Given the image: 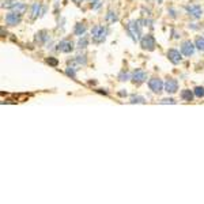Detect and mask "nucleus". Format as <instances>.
Instances as JSON below:
<instances>
[{"label": "nucleus", "instance_id": "obj_1", "mask_svg": "<svg viewBox=\"0 0 204 204\" xmlns=\"http://www.w3.org/2000/svg\"><path fill=\"white\" fill-rule=\"evenodd\" d=\"M106 29L103 27V26L98 25V26H94L91 30V35H92V41L94 42H102L105 41L106 38Z\"/></svg>", "mask_w": 204, "mask_h": 204}, {"label": "nucleus", "instance_id": "obj_2", "mask_svg": "<svg viewBox=\"0 0 204 204\" xmlns=\"http://www.w3.org/2000/svg\"><path fill=\"white\" fill-rule=\"evenodd\" d=\"M127 29H128V33L131 34L132 40L134 41H139L140 40V26H139V22H136V21H132V22H129V25L127 26Z\"/></svg>", "mask_w": 204, "mask_h": 204}, {"label": "nucleus", "instance_id": "obj_3", "mask_svg": "<svg viewBox=\"0 0 204 204\" xmlns=\"http://www.w3.org/2000/svg\"><path fill=\"white\" fill-rule=\"evenodd\" d=\"M140 45L144 51H154L155 49V38L151 34H146L140 38Z\"/></svg>", "mask_w": 204, "mask_h": 204}, {"label": "nucleus", "instance_id": "obj_4", "mask_svg": "<svg viewBox=\"0 0 204 204\" xmlns=\"http://www.w3.org/2000/svg\"><path fill=\"white\" fill-rule=\"evenodd\" d=\"M21 15L22 14L19 12H16V11H11V12H8L6 15V23L7 25H10V26H16V25H19L21 23Z\"/></svg>", "mask_w": 204, "mask_h": 204}, {"label": "nucleus", "instance_id": "obj_5", "mask_svg": "<svg viewBox=\"0 0 204 204\" xmlns=\"http://www.w3.org/2000/svg\"><path fill=\"white\" fill-rule=\"evenodd\" d=\"M57 51L63 52V53H70V52L73 51V42L68 41V40H64V41H60L57 44Z\"/></svg>", "mask_w": 204, "mask_h": 204}, {"label": "nucleus", "instance_id": "obj_6", "mask_svg": "<svg viewBox=\"0 0 204 204\" xmlns=\"http://www.w3.org/2000/svg\"><path fill=\"white\" fill-rule=\"evenodd\" d=\"M148 87H150V90H153L154 92H161L163 89V82L159 78H153V79H150V82H148Z\"/></svg>", "mask_w": 204, "mask_h": 204}, {"label": "nucleus", "instance_id": "obj_7", "mask_svg": "<svg viewBox=\"0 0 204 204\" xmlns=\"http://www.w3.org/2000/svg\"><path fill=\"white\" fill-rule=\"evenodd\" d=\"M167 57L173 64H180L182 61V56L177 49H169L167 51Z\"/></svg>", "mask_w": 204, "mask_h": 204}, {"label": "nucleus", "instance_id": "obj_8", "mask_svg": "<svg viewBox=\"0 0 204 204\" xmlns=\"http://www.w3.org/2000/svg\"><path fill=\"white\" fill-rule=\"evenodd\" d=\"M177 90H178V82H177V80L173 79V78H170V79L166 80V83H165V91H167L169 94H174Z\"/></svg>", "mask_w": 204, "mask_h": 204}, {"label": "nucleus", "instance_id": "obj_9", "mask_svg": "<svg viewBox=\"0 0 204 204\" xmlns=\"http://www.w3.org/2000/svg\"><path fill=\"white\" fill-rule=\"evenodd\" d=\"M132 82L134 83H143L147 79V73L143 70H135L132 73Z\"/></svg>", "mask_w": 204, "mask_h": 204}, {"label": "nucleus", "instance_id": "obj_10", "mask_svg": "<svg viewBox=\"0 0 204 204\" xmlns=\"http://www.w3.org/2000/svg\"><path fill=\"white\" fill-rule=\"evenodd\" d=\"M186 11H188V14L189 15H192L193 18H200L201 16V7L200 6H197V4H191V6H186Z\"/></svg>", "mask_w": 204, "mask_h": 204}, {"label": "nucleus", "instance_id": "obj_11", "mask_svg": "<svg viewBox=\"0 0 204 204\" xmlns=\"http://www.w3.org/2000/svg\"><path fill=\"white\" fill-rule=\"evenodd\" d=\"M194 46H196V45H193L191 41H185V42H182V45H181V52L185 56H192V54L194 53Z\"/></svg>", "mask_w": 204, "mask_h": 204}, {"label": "nucleus", "instance_id": "obj_12", "mask_svg": "<svg viewBox=\"0 0 204 204\" xmlns=\"http://www.w3.org/2000/svg\"><path fill=\"white\" fill-rule=\"evenodd\" d=\"M84 32H86V25H84V23H76V25H75L73 33L76 35L82 37V35H84Z\"/></svg>", "mask_w": 204, "mask_h": 204}, {"label": "nucleus", "instance_id": "obj_13", "mask_svg": "<svg viewBox=\"0 0 204 204\" xmlns=\"http://www.w3.org/2000/svg\"><path fill=\"white\" fill-rule=\"evenodd\" d=\"M193 94L194 92H192L191 90H182L181 91V98L184 99V101H186V102H191V101H193Z\"/></svg>", "mask_w": 204, "mask_h": 204}, {"label": "nucleus", "instance_id": "obj_14", "mask_svg": "<svg viewBox=\"0 0 204 204\" xmlns=\"http://www.w3.org/2000/svg\"><path fill=\"white\" fill-rule=\"evenodd\" d=\"M105 21L108 23H114V22H117V15H116V12H113V11H109L108 14H106V16H105Z\"/></svg>", "mask_w": 204, "mask_h": 204}, {"label": "nucleus", "instance_id": "obj_15", "mask_svg": "<svg viewBox=\"0 0 204 204\" xmlns=\"http://www.w3.org/2000/svg\"><path fill=\"white\" fill-rule=\"evenodd\" d=\"M40 8H41V4H40V3H34V4H33V8H32V18H33V19L38 16Z\"/></svg>", "mask_w": 204, "mask_h": 204}, {"label": "nucleus", "instance_id": "obj_16", "mask_svg": "<svg viewBox=\"0 0 204 204\" xmlns=\"http://www.w3.org/2000/svg\"><path fill=\"white\" fill-rule=\"evenodd\" d=\"M46 34H48V33L45 32V30H42V32H40L38 34H37V41H38V42H41V44H42V42H45V41H46V40H48V35H46Z\"/></svg>", "mask_w": 204, "mask_h": 204}, {"label": "nucleus", "instance_id": "obj_17", "mask_svg": "<svg viewBox=\"0 0 204 204\" xmlns=\"http://www.w3.org/2000/svg\"><path fill=\"white\" fill-rule=\"evenodd\" d=\"M194 45H196V48H197V49L204 51V37H197V38H196V42H194Z\"/></svg>", "mask_w": 204, "mask_h": 204}, {"label": "nucleus", "instance_id": "obj_18", "mask_svg": "<svg viewBox=\"0 0 204 204\" xmlns=\"http://www.w3.org/2000/svg\"><path fill=\"white\" fill-rule=\"evenodd\" d=\"M87 44H89V38L84 37V35H82V38H80L79 42H78V46H79V48H86Z\"/></svg>", "mask_w": 204, "mask_h": 204}, {"label": "nucleus", "instance_id": "obj_19", "mask_svg": "<svg viewBox=\"0 0 204 204\" xmlns=\"http://www.w3.org/2000/svg\"><path fill=\"white\" fill-rule=\"evenodd\" d=\"M194 95L199 97V98L204 97V87H200V86L196 87V89H194Z\"/></svg>", "mask_w": 204, "mask_h": 204}, {"label": "nucleus", "instance_id": "obj_20", "mask_svg": "<svg viewBox=\"0 0 204 204\" xmlns=\"http://www.w3.org/2000/svg\"><path fill=\"white\" fill-rule=\"evenodd\" d=\"M46 63H48L49 65H52V67H57L59 60L57 59H54V57H49V59H46Z\"/></svg>", "mask_w": 204, "mask_h": 204}, {"label": "nucleus", "instance_id": "obj_21", "mask_svg": "<svg viewBox=\"0 0 204 204\" xmlns=\"http://www.w3.org/2000/svg\"><path fill=\"white\" fill-rule=\"evenodd\" d=\"M131 102L132 103H144V98L143 97H132L131 98Z\"/></svg>", "mask_w": 204, "mask_h": 204}, {"label": "nucleus", "instance_id": "obj_22", "mask_svg": "<svg viewBox=\"0 0 204 204\" xmlns=\"http://www.w3.org/2000/svg\"><path fill=\"white\" fill-rule=\"evenodd\" d=\"M76 61L79 64H83V65H86L87 60H86V56H76Z\"/></svg>", "mask_w": 204, "mask_h": 204}, {"label": "nucleus", "instance_id": "obj_23", "mask_svg": "<svg viewBox=\"0 0 204 204\" xmlns=\"http://www.w3.org/2000/svg\"><path fill=\"white\" fill-rule=\"evenodd\" d=\"M67 75L68 76H71V78H75V70L71 68V67H68L67 68Z\"/></svg>", "mask_w": 204, "mask_h": 204}, {"label": "nucleus", "instance_id": "obj_24", "mask_svg": "<svg viewBox=\"0 0 204 204\" xmlns=\"http://www.w3.org/2000/svg\"><path fill=\"white\" fill-rule=\"evenodd\" d=\"M118 79H120V80H127V79H128V73L123 71V72L120 73V75H118Z\"/></svg>", "mask_w": 204, "mask_h": 204}, {"label": "nucleus", "instance_id": "obj_25", "mask_svg": "<svg viewBox=\"0 0 204 204\" xmlns=\"http://www.w3.org/2000/svg\"><path fill=\"white\" fill-rule=\"evenodd\" d=\"M161 102H162V103H175V101L174 99H172V98L170 99H162Z\"/></svg>", "mask_w": 204, "mask_h": 204}, {"label": "nucleus", "instance_id": "obj_26", "mask_svg": "<svg viewBox=\"0 0 204 204\" xmlns=\"http://www.w3.org/2000/svg\"><path fill=\"white\" fill-rule=\"evenodd\" d=\"M73 1H75L76 4H80V1H82V0H73Z\"/></svg>", "mask_w": 204, "mask_h": 204}]
</instances>
